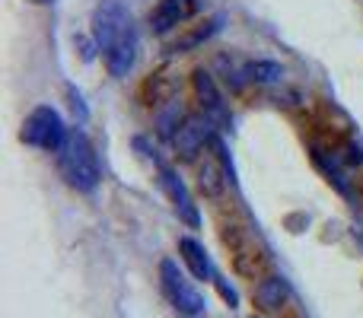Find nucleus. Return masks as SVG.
Wrapping results in <instances>:
<instances>
[{"mask_svg":"<svg viewBox=\"0 0 363 318\" xmlns=\"http://www.w3.org/2000/svg\"><path fill=\"white\" fill-rule=\"evenodd\" d=\"M67 127H64V118L55 112L51 106H38L29 112V118L23 121V144L35 147V150H45V153H57L67 140Z\"/></svg>","mask_w":363,"mask_h":318,"instance_id":"7ed1b4c3","label":"nucleus"},{"mask_svg":"<svg viewBox=\"0 0 363 318\" xmlns=\"http://www.w3.org/2000/svg\"><path fill=\"white\" fill-rule=\"evenodd\" d=\"M57 172L61 178L67 181L74 191H96L102 181V169H99V159H96V150L89 147L86 134L83 131H70L64 147L57 150Z\"/></svg>","mask_w":363,"mask_h":318,"instance_id":"f03ea898","label":"nucleus"},{"mask_svg":"<svg viewBox=\"0 0 363 318\" xmlns=\"http://www.w3.org/2000/svg\"><path fill=\"white\" fill-rule=\"evenodd\" d=\"M287 296H290V287L284 277H264L255 287V306L262 312H277V309H284Z\"/></svg>","mask_w":363,"mask_h":318,"instance_id":"9d476101","label":"nucleus"},{"mask_svg":"<svg viewBox=\"0 0 363 318\" xmlns=\"http://www.w3.org/2000/svg\"><path fill=\"white\" fill-rule=\"evenodd\" d=\"M160 283H163V293L169 296V302L176 306V312L182 318L204 315V300H201V293L191 287V280L182 274L179 264L172 261V258H163V261H160Z\"/></svg>","mask_w":363,"mask_h":318,"instance_id":"20e7f679","label":"nucleus"},{"mask_svg":"<svg viewBox=\"0 0 363 318\" xmlns=\"http://www.w3.org/2000/svg\"><path fill=\"white\" fill-rule=\"evenodd\" d=\"M179 251H182V258H185L188 271H191V274L198 277V280H213V277H217L211 255H207V249L198 242V239L182 236V239H179Z\"/></svg>","mask_w":363,"mask_h":318,"instance_id":"1a4fd4ad","label":"nucleus"},{"mask_svg":"<svg viewBox=\"0 0 363 318\" xmlns=\"http://www.w3.org/2000/svg\"><path fill=\"white\" fill-rule=\"evenodd\" d=\"M29 4H38V6H45V4H55V0H29Z\"/></svg>","mask_w":363,"mask_h":318,"instance_id":"ddd939ff","label":"nucleus"},{"mask_svg":"<svg viewBox=\"0 0 363 318\" xmlns=\"http://www.w3.org/2000/svg\"><path fill=\"white\" fill-rule=\"evenodd\" d=\"M198 10H201V0H160L157 10L150 13V25L157 35H163V32L188 23Z\"/></svg>","mask_w":363,"mask_h":318,"instance_id":"6e6552de","label":"nucleus"},{"mask_svg":"<svg viewBox=\"0 0 363 318\" xmlns=\"http://www.w3.org/2000/svg\"><path fill=\"white\" fill-rule=\"evenodd\" d=\"M245 74H249V80H255V83H277L284 76V67L274 61H255V64H249Z\"/></svg>","mask_w":363,"mask_h":318,"instance_id":"f8f14e48","label":"nucleus"},{"mask_svg":"<svg viewBox=\"0 0 363 318\" xmlns=\"http://www.w3.org/2000/svg\"><path fill=\"white\" fill-rule=\"evenodd\" d=\"M160 185H163V191L169 194V200H172V207H176V213L182 220H185L191 229H198L201 226V213H198V204L191 200V194H188V188H185V181H182V175L176 172L172 166H166V162H160Z\"/></svg>","mask_w":363,"mask_h":318,"instance_id":"39448f33","label":"nucleus"},{"mask_svg":"<svg viewBox=\"0 0 363 318\" xmlns=\"http://www.w3.org/2000/svg\"><path fill=\"white\" fill-rule=\"evenodd\" d=\"M220 23H223V16H213V19H207L201 29H194V32H188L182 42H176V51H188V48H198L201 42H207V38L213 35V32L220 29Z\"/></svg>","mask_w":363,"mask_h":318,"instance_id":"9b49d317","label":"nucleus"},{"mask_svg":"<svg viewBox=\"0 0 363 318\" xmlns=\"http://www.w3.org/2000/svg\"><path fill=\"white\" fill-rule=\"evenodd\" d=\"M213 121L207 118V115H191V118L182 121V127L176 131V153L182 159H194L201 150H204V144L213 137Z\"/></svg>","mask_w":363,"mask_h":318,"instance_id":"423d86ee","label":"nucleus"},{"mask_svg":"<svg viewBox=\"0 0 363 318\" xmlns=\"http://www.w3.org/2000/svg\"><path fill=\"white\" fill-rule=\"evenodd\" d=\"M93 38L99 45L106 67L112 76H128L138 57V29L131 23V13L118 0H102L93 16Z\"/></svg>","mask_w":363,"mask_h":318,"instance_id":"f257e3e1","label":"nucleus"},{"mask_svg":"<svg viewBox=\"0 0 363 318\" xmlns=\"http://www.w3.org/2000/svg\"><path fill=\"white\" fill-rule=\"evenodd\" d=\"M194 93H198L201 108H204V115L213 125H220V127L233 125V115L223 102V93L217 89V83H213V76L207 74V70H194Z\"/></svg>","mask_w":363,"mask_h":318,"instance_id":"0eeeda50","label":"nucleus"}]
</instances>
